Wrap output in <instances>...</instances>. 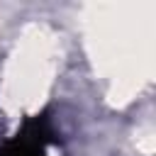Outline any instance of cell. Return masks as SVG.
Here are the masks:
<instances>
[{"label":"cell","instance_id":"6da1fadb","mask_svg":"<svg viewBox=\"0 0 156 156\" xmlns=\"http://www.w3.org/2000/svg\"><path fill=\"white\" fill-rule=\"evenodd\" d=\"M54 129L44 117H34L10 141L0 146V156H51Z\"/></svg>","mask_w":156,"mask_h":156}]
</instances>
